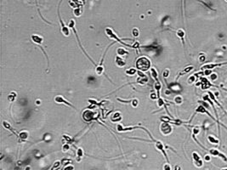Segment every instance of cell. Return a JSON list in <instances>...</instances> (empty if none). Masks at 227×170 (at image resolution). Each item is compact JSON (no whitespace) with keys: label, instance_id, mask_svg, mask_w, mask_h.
Instances as JSON below:
<instances>
[{"label":"cell","instance_id":"b9f144b4","mask_svg":"<svg viewBox=\"0 0 227 170\" xmlns=\"http://www.w3.org/2000/svg\"><path fill=\"white\" fill-rule=\"evenodd\" d=\"M204 159H205V161H207V162H209V161L211 160L210 155H206L205 157H204Z\"/></svg>","mask_w":227,"mask_h":170},{"label":"cell","instance_id":"60d3db41","mask_svg":"<svg viewBox=\"0 0 227 170\" xmlns=\"http://www.w3.org/2000/svg\"><path fill=\"white\" fill-rule=\"evenodd\" d=\"M64 169H65V170H68V169H72V170H73V169H74V168H73V165H66V167L64 168Z\"/></svg>","mask_w":227,"mask_h":170},{"label":"cell","instance_id":"484cf974","mask_svg":"<svg viewBox=\"0 0 227 170\" xmlns=\"http://www.w3.org/2000/svg\"><path fill=\"white\" fill-rule=\"evenodd\" d=\"M132 35H133L134 37H138L140 36V30L137 27L133 28V30H132Z\"/></svg>","mask_w":227,"mask_h":170},{"label":"cell","instance_id":"d6a6232c","mask_svg":"<svg viewBox=\"0 0 227 170\" xmlns=\"http://www.w3.org/2000/svg\"><path fill=\"white\" fill-rule=\"evenodd\" d=\"M15 96H16V94H15V93H11V94H10L8 96V99H9V101H13V100H15Z\"/></svg>","mask_w":227,"mask_h":170},{"label":"cell","instance_id":"f546056e","mask_svg":"<svg viewBox=\"0 0 227 170\" xmlns=\"http://www.w3.org/2000/svg\"><path fill=\"white\" fill-rule=\"evenodd\" d=\"M199 132H200V128H199V127H197V126L193 127V128H192V135L198 134Z\"/></svg>","mask_w":227,"mask_h":170},{"label":"cell","instance_id":"ffe728a7","mask_svg":"<svg viewBox=\"0 0 227 170\" xmlns=\"http://www.w3.org/2000/svg\"><path fill=\"white\" fill-rule=\"evenodd\" d=\"M208 140H209V141L210 142L211 144H213V145H218V144L219 143V140H217V139L213 136V135H209V136L208 137Z\"/></svg>","mask_w":227,"mask_h":170},{"label":"cell","instance_id":"d590c367","mask_svg":"<svg viewBox=\"0 0 227 170\" xmlns=\"http://www.w3.org/2000/svg\"><path fill=\"white\" fill-rule=\"evenodd\" d=\"M168 75H169V70H168V69H166L164 72H163V78H167L168 77Z\"/></svg>","mask_w":227,"mask_h":170},{"label":"cell","instance_id":"5bb4252c","mask_svg":"<svg viewBox=\"0 0 227 170\" xmlns=\"http://www.w3.org/2000/svg\"><path fill=\"white\" fill-rule=\"evenodd\" d=\"M194 69V67L192 66H186V67L185 68L184 70H182L181 72H180V73L178 74V76H177V78H176V79H178L180 77H181V76H183V75H185V74H187V73H189L191 71H192V70Z\"/></svg>","mask_w":227,"mask_h":170},{"label":"cell","instance_id":"277c9868","mask_svg":"<svg viewBox=\"0 0 227 170\" xmlns=\"http://www.w3.org/2000/svg\"><path fill=\"white\" fill-rule=\"evenodd\" d=\"M192 158H193V162L194 164H195L196 167L197 168H201L202 167V165H203V162H202V158H201V157L199 156V154L197 153V152H193L192 153Z\"/></svg>","mask_w":227,"mask_h":170},{"label":"cell","instance_id":"52a82bcc","mask_svg":"<svg viewBox=\"0 0 227 170\" xmlns=\"http://www.w3.org/2000/svg\"><path fill=\"white\" fill-rule=\"evenodd\" d=\"M137 73H138V75L140 77L137 78L136 83H139V84H140V85H145V83L148 82V78H147V77L145 76V75H144L140 71V72H137Z\"/></svg>","mask_w":227,"mask_h":170},{"label":"cell","instance_id":"5b68a950","mask_svg":"<svg viewBox=\"0 0 227 170\" xmlns=\"http://www.w3.org/2000/svg\"><path fill=\"white\" fill-rule=\"evenodd\" d=\"M155 146H156V148L157 149L158 151L162 152V153L163 154V156H164L165 158H166L167 162H169L168 157V156H167V153H166V152H165V150H164V145H163V144L162 143L161 141H155Z\"/></svg>","mask_w":227,"mask_h":170},{"label":"cell","instance_id":"74e56055","mask_svg":"<svg viewBox=\"0 0 227 170\" xmlns=\"http://www.w3.org/2000/svg\"><path fill=\"white\" fill-rule=\"evenodd\" d=\"M217 78H218V75L216 74V73L213 72V74H211V80H216Z\"/></svg>","mask_w":227,"mask_h":170},{"label":"cell","instance_id":"836d02e7","mask_svg":"<svg viewBox=\"0 0 227 170\" xmlns=\"http://www.w3.org/2000/svg\"><path fill=\"white\" fill-rule=\"evenodd\" d=\"M196 80V78L195 76H191L190 78H188V80H187V83H189V84H191L192 83H194Z\"/></svg>","mask_w":227,"mask_h":170},{"label":"cell","instance_id":"1f68e13d","mask_svg":"<svg viewBox=\"0 0 227 170\" xmlns=\"http://www.w3.org/2000/svg\"><path fill=\"white\" fill-rule=\"evenodd\" d=\"M115 118H116V121H120V120H121V115H120L118 112H116L114 115H113V116H111L112 121L115 119Z\"/></svg>","mask_w":227,"mask_h":170},{"label":"cell","instance_id":"ac0fdd59","mask_svg":"<svg viewBox=\"0 0 227 170\" xmlns=\"http://www.w3.org/2000/svg\"><path fill=\"white\" fill-rule=\"evenodd\" d=\"M117 53H118V55L122 56V57H124V55H127L128 54V51L126 49H123V48H118V50H117Z\"/></svg>","mask_w":227,"mask_h":170},{"label":"cell","instance_id":"d4e9b609","mask_svg":"<svg viewBox=\"0 0 227 170\" xmlns=\"http://www.w3.org/2000/svg\"><path fill=\"white\" fill-rule=\"evenodd\" d=\"M103 72H104V66H103L102 64H100L99 66L96 67V73H97L98 75H101Z\"/></svg>","mask_w":227,"mask_h":170},{"label":"cell","instance_id":"8992f818","mask_svg":"<svg viewBox=\"0 0 227 170\" xmlns=\"http://www.w3.org/2000/svg\"><path fill=\"white\" fill-rule=\"evenodd\" d=\"M209 153H210L211 156L220 157V158L222 159L223 161H225V162H227V157L223 153H221L220 152H219L218 150H216V149H211V150H209Z\"/></svg>","mask_w":227,"mask_h":170},{"label":"cell","instance_id":"ab89813d","mask_svg":"<svg viewBox=\"0 0 227 170\" xmlns=\"http://www.w3.org/2000/svg\"><path fill=\"white\" fill-rule=\"evenodd\" d=\"M132 102H133L132 106H133L134 107H136V106H138V100H137V99H133V100H132Z\"/></svg>","mask_w":227,"mask_h":170},{"label":"cell","instance_id":"8fae6325","mask_svg":"<svg viewBox=\"0 0 227 170\" xmlns=\"http://www.w3.org/2000/svg\"><path fill=\"white\" fill-rule=\"evenodd\" d=\"M54 101H55L56 103H58V104H61V103H64V104H66V106H71V107H73V108H75L74 106H73V105L71 104V103H69L68 101H66V99H65L63 96H61V95H57V96H55L54 97Z\"/></svg>","mask_w":227,"mask_h":170},{"label":"cell","instance_id":"f6af8a7d","mask_svg":"<svg viewBox=\"0 0 227 170\" xmlns=\"http://www.w3.org/2000/svg\"><path fill=\"white\" fill-rule=\"evenodd\" d=\"M222 170H226V169H227V168H224V169H221Z\"/></svg>","mask_w":227,"mask_h":170},{"label":"cell","instance_id":"e0dca14e","mask_svg":"<svg viewBox=\"0 0 227 170\" xmlns=\"http://www.w3.org/2000/svg\"><path fill=\"white\" fill-rule=\"evenodd\" d=\"M3 126L6 129H8V130H9V131H11L12 132V134H15V135H17L16 134V133L15 132V130L12 128V127H11V125L9 124V123H8V122H6V121H3Z\"/></svg>","mask_w":227,"mask_h":170},{"label":"cell","instance_id":"bcb514c9","mask_svg":"<svg viewBox=\"0 0 227 170\" xmlns=\"http://www.w3.org/2000/svg\"><path fill=\"white\" fill-rule=\"evenodd\" d=\"M226 2H227V0H226Z\"/></svg>","mask_w":227,"mask_h":170},{"label":"cell","instance_id":"ba28073f","mask_svg":"<svg viewBox=\"0 0 227 170\" xmlns=\"http://www.w3.org/2000/svg\"><path fill=\"white\" fill-rule=\"evenodd\" d=\"M223 65H227V61L226 62H221V63H214V64H208V65H204L201 67V70H205V69H210L213 70L216 67H219V66H221Z\"/></svg>","mask_w":227,"mask_h":170},{"label":"cell","instance_id":"2e32d148","mask_svg":"<svg viewBox=\"0 0 227 170\" xmlns=\"http://www.w3.org/2000/svg\"><path fill=\"white\" fill-rule=\"evenodd\" d=\"M209 97H210L211 99H212V100H213V101H214V102H215L216 104H217L218 106H219V107H220L221 109H222V111H224L225 113H226V116H227V112H226V110H225L224 108L222 107V106H221V105L219 104V103L218 102L217 100H216V98H215V96H214V94H213V93L211 92V91H209Z\"/></svg>","mask_w":227,"mask_h":170},{"label":"cell","instance_id":"9a60e30c","mask_svg":"<svg viewBox=\"0 0 227 170\" xmlns=\"http://www.w3.org/2000/svg\"><path fill=\"white\" fill-rule=\"evenodd\" d=\"M176 35H177V37L182 41V44H183V45H184V44H185V40H184V38H185V31H184L183 29H179L176 32Z\"/></svg>","mask_w":227,"mask_h":170},{"label":"cell","instance_id":"83f0119b","mask_svg":"<svg viewBox=\"0 0 227 170\" xmlns=\"http://www.w3.org/2000/svg\"><path fill=\"white\" fill-rule=\"evenodd\" d=\"M174 102H175V104H177V105L182 104V103H183V98L180 95L176 96V97L174 98Z\"/></svg>","mask_w":227,"mask_h":170},{"label":"cell","instance_id":"d6986e66","mask_svg":"<svg viewBox=\"0 0 227 170\" xmlns=\"http://www.w3.org/2000/svg\"><path fill=\"white\" fill-rule=\"evenodd\" d=\"M61 24H62V28H61V32H62L63 35L66 36V37H68V36L70 35V31H69V28H68V27H66V26H65L64 24L61 22Z\"/></svg>","mask_w":227,"mask_h":170},{"label":"cell","instance_id":"7a4b0ae2","mask_svg":"<svg viewBox=\"0 0 227 170\" xmlns=\"http://www.w3.org/2000/svg\"><path fill=\"white\" fill-rule=\"evenodd\" d=\"M106 35H107L108 37H110V38H113L114 40H116V41H118V42H119L120 44H124V45L128 46V47H129V48H133V47H132V45H128V44H125V43H123L122 40H120V39L118 37V36H117L116 34H115L114 31H113L111 28H109V27L106 28Z\"/></svg>","mask_w":227,"mask_h":170},{"label":"cell","instance_id":"603a6c76","mask_svg":"<svg viewBox=\"0 0 227 170\" xmlns=\"http://www.w3.org/2000/svg\"><path fill=\"white\" fill-rule=\"evenodd\" d=\"M161 88H162V84L159 82V80H158V81H156V83H155V89H156V90L157 98L160 97V89H161Z\"/></svg>","mask_w":227,"mask_h":170},{"label":"cell","instance_id":"8d00e7d4","mask_svg":"<svg viewBox=\"0 0 227 170\" xmlns=\"http://www.w3.org/2000/svg\"><path fill=\"white\" fill-rule=\"evenodd\" d=\"M70 162H71V160H70V159H68V160H67V159H63L61 162H62L63 166H66V164H68Z\"/></svg>","mask_w":227,"mask_h":170},{"label":"cell","instance_id":"44dd1931","mask_svg":"<svg viewBox=\"0 0 227 170\" xmlns=\"http://www.w3.org/2000/svg\"><path fill=\"white\" fill-rule=\"evenodd\" d=\"M151 76L152 77V78L155 80V81H158V74H157V71H156L155 68H151Z\"/></svg>","mask_w":227,"mask_h":170},{"label":"cell","instance_id":"ee69618b","mask_svg":"<svg viewBox=\"0 0 227 170\" xmlns=\"http://www.w3.org/2000/svg\"><path fill=\"white\" fill-rule=\"evenodd\" d=\"M199 60H200V61H205V57H204V56H202V57L199 58Z\"/></svg>","mask_w":227,"mask_h":170},{"label":"cell","instance_id":"6da1fadb","mask_svg":"<svg viewBox=\"0 0 227 170\" xmlns=\"http://www.w3.org/2000/svg\"><path fill=\"white\" fill-rule=\"evenodd\" d=\"M151 67V61L148 58L140 57L136 61V68L140 72H146Z\"/></svg>","mask_w":227,"mask_h":170},{"label":"cell","instance_id":"7c38bea8","mask_svg":"<svg viewBox=\"0 0 227 170\" xmlns=\"http://www.w3.org/2000/svg\"><path fill=\"white\" fill-rule=\"evenodd\" d=\"M115 61H116V64L118 67H123L126 65V60H125L124 57H122V56L118 55L116 57Z\"/></svg>","mask_w":227,"mask_h":170},{"label":"cell","instance_id":"7402d4cb","mask_svg":"<svg viewBox=\"0 0 227 170\" xmlns=\"http://www.w3.org/2000/svg\"><path fill=\"white\" fill-rule=\"evenodd\" d=\"M19 138L21 140H26L28 138V133L27 131H22L19 134Z\"/></svg>","mask_w":227,"mask_h":170},{"label":"cell","instance_id":"9c48e42d","mask_svg":"<svg viewBox=\"0 0 227 170\" xmlns=\"http://www.w3.org/2000/svg\"><path fill=\"white\" fill-rule=\"evenodd\" d=\"M94 116H95V114H94L93 111H85L83 112V114H82V117H83V119L85 120L86 122H90L92 121L93 119L94 118Z\"/></svg>","mask_w":227,"mask_h":170},{"label":"cell","instance_id":"f35d334b","mask_svg":"<svg viewBox=\"0 0 227 170\" xmlns=\"http://www.w3.org/2000/svg\"><path fill=\"white\" fill-rule=\"evenodd\" d=\"M163 169H165V170H170V169H171V168H170V165H169V163H168V162L163 166Z\"/></svg>","mask_w":227,"mask_h":170},{"label":"cell","instance_id":"4fadbf2b","mask_svg":"<svg viewBox=\"0 0 227 170\" xmlns=\"http://www.w3.org/2000/svg\"><path fill=\"white\" fill-rule=\"evenodd\" d=\"M32 42L37 44V45H40L43 43V41H44V38H43V37H41V36L34 34V35H32Z\"/></svg>","mask_w":227,"mask_h":170},{"label":"cell","instance_id":"cb8c5ba5","mask_svg":"<svg viewBox=\"0 0 227 170\" xmlns=\"http://www.w3.org/2000/svg\"><path fill=\"white\" fill-rule=\"evenodd\" d=\"M82 155H83V151L82 148H78L77 152V162H80V159L82 158Z\"/></svg>","mask_w":227,"mask_h":170},{"label":"cell","instance_id":"30bf717a","mask_svg":"<svg viewBox=\"0 0 227 170\" xmlns=\"http://www.w3.org/2000/svg\"><path fill=\"white\" fill-rule=\"evenodd\" d=\"M201 83H197V86H199V85H202V89H208L209 88L212 87V86H214L213 84H211L210 83H209V81H208L207 79H206L205 78H201Z\"/></svg>","mask_w":227,"mask_h":170},{"label":"cell","instance_id":"f1b7e54d","mask_svg":"<svg viewBox=\"0 0 227 170\" xmlns=\"http://www.w3.org/2000/svg\"><path fill=\"white\" fill-rule=\"evenodd\" d=\"M73 14H74L75 16L79 17L81 15H82V9H79V8H76L74 9V11H73Z\"/></svg>","mask_w":227,"mask_h":170},{"label":"cell","instance_id":"4dcf8cb0","mask_svg":"<svg viewBox=\"0 0 227 170\" xmlns=\"http://www.w3.org/2000/svg\"><path fill=\"white\" fill-rule=\"evenodd\" d=\"M157 106H159V107H161V106H166V105H165L163 99L160 97L157 98Z\"/></svg>","mask_w":227,"mask_h":170},{"label":"cell","instance_id":"3957f363","mask_svg":"<svg viewBox=\"0 0 227 170\" xmlns=\"http://www.w3.org/2000/svg\"><path fill=\"white\" fill-rule=\"evenodd\" d=\"M160 130H161L163 134H165V135L169 134L172 132V127H171V125L169 124V123H168V122H163L161 124V126H160Z\"/></svg>","mask_w":227,"mask_h":170},{"label":"cell","instance_id":"e575fe53","mask_svg":"<svg viewBox=\"0 0 227 170\" xmlns=\"http://www.w3.org/2000/svg\"><path fill=\"white\" fill-rule=\"evenodd\" d=\"M70 149V145H69V144H66V145H63V147H62V151L64 152H67L68 150Z\"/></svg>","mask_w":227,"mask_h":170},{"label":"cell","instance_id":"4316f807","mask_svg":"<svg viewBox=\"0 0 227 170\" xmlns=\"http://www.w3.org/2000/svg\"><path fill=\"white\" fill-rule=\"evenodd\" d=\"M137 73L136 70L135 69V68H131V69H128L126 71V74L127 75H129V76H134V75H135Z\"/></svg>","mask_w":227,"mask_h":170},{"label":"cell","instance_id":"7bdbcfd3","mask_svg":"<svg viewBox=\"0 0 227 170\" xmlns=\"http://www.w3.org/2000/svg\"><path fill=\"white\" fill-rule=\"evenodd\" d=\"M60 164H61V162H56L54 164V168H53V169H57L58 166H60Z\"/></svg>","mask_w":227,"mask_h":170}]
</instances>
